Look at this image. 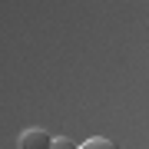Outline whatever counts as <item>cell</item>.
<instances>
[{"mask_svg": "<svg viewBox=\"0 0 149 149\" xmlns=\"http://www.w3.org/2000/svg\"><path fill=\"white\" fill-rule=\"evenodd\" d=\"M17 146H20V149H50V146H53V136H50L47 129L33 126V129H23V133H20Z\"/></svg>", "mask_w": 149, "mask_h": 149, "instance_id": "6da1fadb", "label": "cell"}, {"mask_svg": "<svg viewBox=\"0 0 149 149\" xmlns=\"http://www.w3.org/2000/svg\"><path fill=\"white\" fill-rule=\"evenodd\" d=\"M80 149H119L113 139H103V136H93V139H86V143L80 146Z\"/></svg>", "mask_w": 149, "mask_h": 149, "instance_id": "7a4b0ae2", "label": "cell"}, {"mask_svg": "<svg viewBox=\"0 0 149 149\" xmlns=\"http://www.w3.org/2000/svg\"><path fill=\"white\" fill-rule=\"evenodd\" d=\"M50 149H76V143L73 139H63V136H53V146Z\"/></svg>", "mask_w": 149, "mask_h": 149, "instance_id": "3957f363", "label": "cell"}]
</instances>
